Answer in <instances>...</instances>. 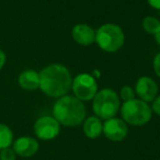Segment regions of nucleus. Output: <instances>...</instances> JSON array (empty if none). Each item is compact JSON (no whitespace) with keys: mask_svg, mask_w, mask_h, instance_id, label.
<instances>
[{"mask_svg":"<svg viewBox=\"0 0 160 160\" xmlns=\"http://www.w3.org/2000/svg\"><path fill=\"white\" fill-rule=\"evenodd\" d=\"M71 90L73 92V96L82 102L90 101L93 100L94 96L98 92V83L93 75L87 72L79 73L72 79Z\"/></svg>","mask_w":160,"mask_h":160,"instance_id":"423d86ee","label":"nucleus"},{"mask_svg":"<svg viewBox=\"0 0 160 160\" xmlns=\"http://www.w3.org/2000/svg\"><path fill=\"white\" fill-rule=\"evenodd\" d=\"M0 160H17V153L10 147L0 150Z\"/></svg>","mask_w":160,"mask_h":160,"instance_id":"f3484780","label":"nucleus"},{"mask_svg":"<svg viewBox=\"0 0 160 160\" xmlns=\"http://www.w3.org/2000/svg\"><path fill=\"white\" fill-rule=\"evenodd\" d=\"M142 27L146 33L153 34V35H155V33L158 31V29H159V27H160V21L158 20L156 17L148 16L142 19Z\"/></svg>","mask_w":160,"mask_h":160,"instance_id":"2eb2a0df","label":"nucleus"},{"mask_svg":"<svg viewBox=\"0 0 160 160\" xmlns=\"http://www.w3.org/2000/svg\"><path fill=\"white\" fill-rule=\"evenodd\" d=\"M135 93L145 102H152L158 94V86L152 78L142 76L135 85Z\"/></svg>","mask_w":160,"mask_h":160,"instance_id":"1a4fd4ad","label":"nucleus"},{"mask_svg":"<svg viewBox=\"0 0 160 160\" xmlns=\"http://www.w3.org/2000/svg\"><path fill=\"white\" fill-rule=\"evenodd\" d=\"M148 5L156 10H160V0H147Z\"/></svg>","mask_w":160,"mask_h":160,"instance_id":"412c9836","label":"nucleus"},{"mask_svg":"<svg viewBox=\"0 0 160 160\" xmlns=\"http://www.w3.org/2000/svg\"><path fill=\"white\" fill-rule=\"evenodd\" d=\"M13 142V132L8 125L0 123V150L10 147Z\"/></svg>","mask_w":160,"mask_h":160,"instance_id":"4468645a","label":"nucleus"},{"mask_svg":"<svg viewBox=\"0 0 160 160\" xmlns=\"http://www.w3.org/2000/svg\"><path fill=\"white\" fill-rule=\"evenodd\" d=\"M121 115L126 124L132 126H142L151 120L152 110L148 103L140 99L126 101L120 108Z\"/></svg>","mask_w":160,"mask_h":160,"instance_id":"39448f33","label":"nucleus"},{"mask_svg":"<svg viewBox=\"0 0 160 160\" xmlns=\"http://www.w3.org/2000/svg\"><path fill=\"white\" fill-rule=\"evenodd\" d=\"M83 133L90 139H96L100 137L103 132V123L98 116L92 115L85 118L83 121Z\"/></svg>","mask_w":160,"mask_h":160,"instance_id":"ddd939ff","label":"nucleus"},{"mask_svg":"<svg viewBox=\"0 0 160 160\" xmlns=\"http://www.w3.org/2000/svg\"><path fill=\"white\" fill-rule=\"evenodd\" d=\"M18 82L23 90L34 91L40 88V72L34 69H25L19 75Z\"/></svg>","mask_w":160,"mask_h":160,"instance_id":"f8f14e48","label":"nucleus"},{"mask_svg":"<svg viewBox=\"0 0 160 160\" xmlns=\"http://www.w3.org/2000/svg\"><path fill=\"white\" fill-rule=\"evenodd\" d=\"M71 36L77 44L89 46L96 42V31L86 23H78L71 30Z\"/></svg>","mask_w":160,"mask_h":160,"instance_id":"9b49d317","label":"nucleus"},{"mask_svg":"<svg viewBox=\"0 0 160 160\" xmlns=\"http://www.w3.org/2000/svg\"><path fill=\"white\" fill-rule=\"evenodd\" d=\"M33 129L38 139L51 140L58 136L60 132V124L54 116L43 115L35 121Z\"/></svg>","mask_w":160,"mask_h":160,"instance_id":"0eeeda50","label":"nucleus"},{"mask_svg":"<svg viewBox=\"0 0 160 160\" xmlns=\"http://www.w3.org/2000/svg\"><path fill=\"white\" fill-rule=\"evenodd\" d=\"M12 149L17 156L23 158H29L34 156L40 149V144L38 139L31 137V136H22L17 138L12 142Z\"/></svg>","mask_w":160,"mask_h":160,"instance_id":"9d476101","label":"nucleus"},{"mask_svg":"<svg viewBox=\"0 0 160 160\" xmlns=\"http://www.w3.org/2000/svg\"><path fill=\"white\" fill-rule=\"evenodd\" d=\"M135 94H136L135 90L132 87H129V86H123L120 91V98L122 99L124 102H126V101L135 99Z\"/></svg>","mask_w":160,"mask_h":160,"instance_id":"dca6fc26","label":"nucleus"},{"mask_svg":"<svg viewBox=\"0 0 160 160\" xmlns=\"http://www.w3.org/2000/svg\"><path fill=\"white\" fill-rule=\"evenodd\" d=\"M6 60H7V55H6V53L2 51V49H0V70L3 68V66H5Z\"/></svg>","mask_w":160,"mask_h":160,"instance_id":"aec40b11","label":"nucleus"},{"mask_svg":"<svg viewBox=\"0 0 160 160\" xmlns=\"http://www.w3.org/2000/svg\"><path fill=\"white\" fill-rule=\"evenodd\" d=\"M87 115L86 105L75 96H62L53 107V116L60 125L73 127L82 124Z\"/></svg>","mask_w":160,"mask_h":160,"instance_id":"f03ea898","label":"nucleus"},{"mask_svg":"<svg viewBox=\"0 0 160 160\" xmlns=\"http://www.w3.org/2000/svg\"><path fill=\"white\" fill-rule=\"evenodd\" d=\"M71 83L70 71L62 64H51L40 71V89L51 98L66 96Z\"/></svg>","mask_w":160,"mask_h":160,"instance_id":"f257e3e1","label":"nucleus"},{"mask_svg":"<svg viewBox=\"0 0 160 160\" xmlns=\"http://www.w3.org/2000/svg\"><path fill=\"white\" fill-rule=\"evenodd\" d=\"M152 67H153V71H155V73L160 78V52L155 56V58H153Z\"/></svg>","mask_w":160,"mask_h":160,"instance_id":"a211bd4d","label":"nucleus"},{"mask_svg":"<svg viewBox=\"0 0 160 160\" xmlns=\"http://www.w3.org/2000/svg\"><path fill=\"white\" fill-rule=\"evenodd\" d=\"M96 43L102 51L115 53L124 45L125 34L120 25L105 23L96 31Z\"/></svg>","mask_w":160,"mask_h":160,"instance_id":"20e7f679","label":"nucleus"},{"mask_svg":"<svg viewBox=\"0 0 160 160\" xmlns=\"http://www.w3.org/2000/svg\"><path fill=\"white\" fill-rule=\"evenodd\" d=\"M120 97L110 88L101 89L92 100V110L100 120L105 121L114 118L120 111Z\"/></svg>","mask_w":160,"mask_h":160,"instance_id":"7ed1b4c3","label":"nucleus"},{"mask_svg":"<svg viewBox=\"0 0 160 160\" xmlns=\"http://www.w3.org/2000/svg\"><path fill=\"white\" fill-rule=\"evenodd\" d=\"M103 134L108 139L112 142H122L125 139L128 133L127 124L123 121V118H112L109 120H105L103 123Z\"/></svg>","mask_w":160,"mask_h":160,"instance_id":"6e6552de","label":"nucleus"},{"mask_svg":"<svg viewBox=\"0 0 160 160\" xmlns=\"http://www.w3.org/2000/svg\"><path fill=\"white\" fill-rule=\"evenodd\" d=\"M151 110L155 114L160 116V96H157L155 100L152 101V105H151Z\"/></svg>","mask_w":160,"mask_h":160,"instance_id":"6ab92c4d","label":"nucleus"},{"mask_svg":"<svg viewBox=\"0 0 160 160\" xmlns=\"http://www.w3.org/2000/svg\"><path fill=\"white\" fill-rule=\"evenodd\" d=\"M155 41L157 42L158 45H160V27H159V29H158V31L155 33Z\"/></svg>","mask_w":160,"mask_h":160,"instance_id":"4be33fe9","label":"nucleus"}]
</instances>
